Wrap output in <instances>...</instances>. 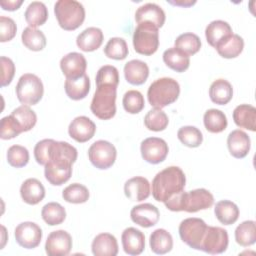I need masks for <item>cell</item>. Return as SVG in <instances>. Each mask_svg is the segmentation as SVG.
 Masks as SVG:
<instances>
[{
    "mask_svg": "<svg viewBox=\"0 0 256 256\" xmlns=\"http://www.w3.org/2000/svg\"><path fill=\"white\" fill-rule=\"evenodd\" d=\"M76 159L77 150L74 146L68 142L53 140L50 146L49 161L44 169L46 180L54 186L66 183L72 175V164Z\"/></svg>",
    "mask_w": 256,
    "mask_h": 256,
    "instance_id": "obj_1",
    "label": "cell"
},
{
    "mask_svg": "<svg viewBox=\"0 0 256 256\" xmlns=\"http://www.w3.org/2000/svg\"><path fill=\"white\" fill-rule=\"evenodd\" d=\"M186 177L181 168L167 167L156 174L152 181V196L158 202L165 203L170 197L184 190Z\"/></svg>",
    "mask_w": 256,
    "mask_h": 256,
    "instance_id": "obj_2",
    "label": "cell"
},
{
    "mask_svg": "<svg viewBox=\"0 0 256 256\" xmlns=\"http://www.w3.org/2000/svg\"><path fill=\"white\" fill-rule=\"evenodd\" d=\"M213 203L214 197L211 192L204 188H199L187 192L181 191L173 195L165 202V206L167 209L174 212L186 211L195 213L210 208Z\"/></svg>",
    "mask_w": 256,
    "mask_h": 256,
    "instance_id": "obj_3",
    "label": "cell"
},
{
    "mask_svg": "<svg viewBox=\"0 0 256 256\" xmlns=\"http://www.w3.org/2000/svg\"><path fill=\"white\" fill-rule=\"evenodd\" d=\"M179 94V83L173 78L163 77L151 83L147 91V98L151 106L162 109L174 103Z\"/></svg>",
    "mask_w": 256,
    "mask_h": 256,
    "instance_id": "obj_4",
    "label": "cell"
},
{
    "mask_svg": "<svg viewBox=\"0 0 256 256\" xmlns=\"http://www.w3.org/2000/svg\"><path fill=\"white\" fill-rule=\"evenodd\" d=\"M54 14L59 26L67 31L77 29L85 20V9L75 0L57 1L54 5Z\"/></svg>",
    "mask_w": 256,
    "mask_h": 256,
    "instance_id": "obj_5",
    "label": "cell"
},
{
    "mask_svg": "<svg viewBox=\"0 0 256 256\" xmlns=\"http://www.w3.org/2000/svg\"><path fill=\"white\" fill-rule=\"evenodd\" d=\"M91 112L101 120H109L116 113V87L97 86L90 104Z\"/></svg>",
    "mask_w": 256,
    "mask_h": 256,
    "instance_id": "obj_6",
    "label": "cell"
},
{
    "mask_svg": "<svg viewBox=\"0 0 256 256\" xmlns=\"http://www.w3.org/2000/svg\"><path fill=\"white\" fill-rule=\"evenodd\" d=\"M134 50L145 56L154 54L159 46L158 28L151 23H140L134 30L133 34Z\"/></svg>",
    "mask_w": 256,
    "mask_h": 256,
    "instance_id": "obj_7",
    "label": "cell"
},
{
    "mask_svg": "<svg viewBox=\"0 0 256 256\" xmlns=\"http://www.w3.org/2000/svg\"><path fill=\"white\" fill-rule=\"evenodd\" d=\"M44 87L41 79L32 73L23 74L16 85V96L23 105H35L43 96Z\"/></svg>",
    "mask_w": 256,
    "mask_h": 256,
    "instance_id": "obj_8",
    "label": "cell"
},
{
    "mask_svg": "<svg viewBox=\"0 0 256 256\" xmlns=\"http://www.w3.org/2000/svg\"><path fill=\"white\" fill-rule=\"evenodd\" d=\"M207 230V224L200 218L184 219L179 225V236L189 247L200 250L201 242Z\"/></svg>",
    "mask_w": 256,
    "mask_h": 256,
    "instance_id": "obj_9",
    "label": "cell"
},
{
    "mask_svg": "<svg viewBox=\"0 0 256 256\" xmlns=\"http://www.w3.org/2000/svg\"><path fill=\"white\" fill-rule=\"evenodd\" d=\"M117 156L116 148L113 144L106 140L95 141L88 150L90 162L98 169L104 170L110 168Z\"/></svg>",
    "mask_w": 256,
    "mask_h": 256,
    "instance_id": "obj_10",
    "label": "cell"
},
{
    "mask_svg": "<svg viewBox=\"0 0 256 256\" xmlns=\"http://www.w3.org/2000/svg\"><path fill=\"white\" fill-rule=\"evenodd\" d=\"M228 243V233L225 229L221 227L207 226L200 250L209 254H221L226 251Z\"/></svg>",
    "mask_w": 256,
    "mask_h": 256,
    "instance_id": "obj_11",
    "label": "cell"
},
{
    "mask_svg": "<svg viewBox=\"0 0 256 256\" xmlns=\"http://www.w3.org/2000/svg\"><path fill=\"white\" fill-rule=\"evenodd\" d=\"M140 151L142 158L146 162L158 164L166 159L169 148L165 140L158 137H149L141 142Z\"/></svg>",
    "mask_w": 256,
    "mask_h": 256,
    "instance_id": "obj_12",
    "label": "cell"
},
{
    "mask_svg": "<svg viewBox=\"0 0 256 256\" xmlns=\"http://www.w3.org/2000/svg\"><path fill=\"white\" fill-rule=\"evenodd\" d=\"M16 242L23 248H36L42 239V230L34 222L26 221L20 223L14 231Z\"/></svg>",
    "mask_w": 256,
    "mask_h": 256,
    "instance_id": "obj_13",
    "label": "cell"
},
{
    "mask_svg": "<svg viewBox=\"0 0 256 256\" xmlns=\"http://www.w3.org/2000/svg\"><path fill=\"white\" fill-rule=\"evenodd\" d=\"M72 248V237L65 230L51 232L45 243V251L49 256L68 255Z\"/></svg>",
    "mask_w": 256,
    "mask_h": 256,
    "instance_id": "obj_14",
    "label": "cell"
},
{
    "mask_svg": "<svg viewBox=\"0 0 256 256\" xmlns=\"http://www.w3.org/2000/svg\"><path fill=\"white\" fill-rule=\"evenodd\" d=\"M60 68L66 78L75 79L85 74L87 62L81 53L70 52L61 59Z\"/></svg>",
    "mask_w": 256,
    "mask_h": 256,
    "instance_id": "obj_15",
    "label": "cell"
},
{
    "mask_svg": "<svg viewBox=\"0 0 256 256\" xmlns=\"http://www.w3.org/2000/svg\"><path fill=\"white\" fill-rule=\"evenodd\" d=\"M131 220L137 225L148 228L157 224L160 218L159 210L150 203H143L134 206L130 211Z\"/></svg>",
    "mask_w": 256,
    "mask_h": 256,
    "instance_id": "obj_16",
    "label": "cell"
},
{
    "mask_svg": "<svg viewBox=\"0 0 256 256\" xmlns=\"http://www.w3.org/2000/svg\"><path fill=\"white\" fill-rule=\"evenodd\" d=\"M95 132V123L86 116H78L74 118L68 127L70 137L80 143H84L92 139Z\"/></svg>",
    "mask_w": 256,
    "mask_h": 256,
    "instance_id": "obj_17",
    "label": "cell"
},
{
    "mask_svg": "<svg viewBox=\"0 0 256 256\" xmlns=\"http://www.w3.org/2000/svg\"><path fill=\"white\" fill-rule=\"evenodd\" d=\"M165 19V12L155 3H146L140 6L135 12V20L137 24L147 22L155 25L158 29L164 25Z\"/></svg>",
    "mask_w": 256,
    "mask_h": 256,
    "instance_id": "obj_18",
    "label": "cell"
},
{
    "mask_svg": "<svg viewBox=\"0 0 256 256\" xmlns=\"http://www.w3.org/2000/svg\"><path fill=\"white\" fill-rule=\"evenodd\" d=\"M121 241L123 249L128 255H139L145 248L144 234L134 227H128L123 231Z\"/></svg>",
    "mask_w": 256,
    "mask_h": 256,
    "instance_id": "obj_19",
    "label": "cell"
},
{
    "mask_svg": "<svg viewBox=\"0 0 256 256\" xmlns=\"http://www.w3.org/2000/svg\"><path fill=\"white\" fill-rule=\"evenodd\" d=\"M250 138L247 133L240 129L233 130L227 137V146L230 154L238 159L247 156L250 150Z\"/></svg>",
    "mask_w": 256,
    "mask_h": 256,
    "instance_id": "obj_20",
    "label": "cell"
},
{
    "mask_svg": "<svg viewBox=\"0 0 256 256\" xmlns=\"http://www.w3.org/2000/svg\"><path fill=\"white\" fill-rule=\"evenodd\" d=\"M150 183L141 176L128 179L124 184V193L132 201H143L150 195Z\"/></svg>",
    "mask_w": 256,
    "mask_h": 256,
    "instance_id": "obj_21",
    "label": "cell"
},
{
    "mask_svg": "<svg viewBox=\"0 0 256 256\" xmlns=\"http://www.w3.org/2000/svg\"><path fill=\"white\" fill-rule=\"evenodd\" d=\"M22 200L29 205H36L45 197V188L36 178H28L20 187Z\"/></svg>",
    "mask_w": 256,
    "mask_h": 256,
    "instance_id": "obj_22",
    "label": "cell"
},
{
    "mask_svg": "<svg viewBox=\"0 0 256 256\" xmlns=\"http://www.w3.org/2000/svg\"><path fill=\"white\" fill-rule=\"evenodd\" d=\"M124 76L128 83L132 85H142L149 76V67L141 60H130L124 66Z\"/></svg>",
    "mask_w": 256,
    "mask_h": 256,
    "instance_id": "obj_23",
    "label": "cell"
},
{
    "mask_svg": "<svg viewBox=\"0 0 256 256\" xmlns=\"http://www.w3.org/2000/svg\"><path fill=\"white\" fill-rule=\"evenodd\" d=\"M103 32L97 27H88L76 38V44L84 52H92L98 49L103 42Z\"/></svg>",
    "mask_w": 256,
    "mask_h": 256,
    "instance_id": "obj_24",
    "label": "cell"
},
{
    "mask_svg": "<svg viewBox=\"0 0 256 256\" xmlns=\"http://www.w3.org/2000/svg\"><path fill=\"white\" fill-rule=\"evenodd\" d=\"M91 249L95 256H116L118 254V243L112 234L101 233L92 241Z\"/></svg>",
    "mask_w": 256,
    "mask_h": 256,
    "instance_id": "obj_25",
    "label": "cell"
},
{
    "mask_svg": "<svg viewBox=\"0 0 256 256\" xmlns=\"http://www.w3.org/2000/svg\"><path fill=\"white\" fill-rule=\"evenodd\" d=\"M232 34L233 31L231 26L223 20H214L210 22L205 29L206 40L209 45L214 48Z\"/></svg>",
    "mask_w": 256,
    "mask_h": 256,
    "instance_id": "obj_26",
    "label": "cell"
},
{
    "mask_svg": "<svg viewBox=\"0 0 256 256\" xmlns=\"http://www.w3.org/2000/svg\"><path fill=\"white\" fill-rule=\"evenodd\" d=\"M233 120L240 128L256 130V108L249 104L238 105L233 111Z\"/></svg>",
    "mask_w": 256,
    "mask_h": 256,
    "instance_id": "obj_27",
    "label": "cell"
},
{
    "mask_svg": "<svg viewBox=\"0 0 256 256\" xmlns=\"http://www.w3.org/2000/svg\"><path fill=\"white\" fill-rule=\"evenodd\" d=\"M64 88L70 99L76 101L84 99L90 90V79L86 74L75 79L66 78Z\"/></svg>",
    "mask_w": 256,
    "mask_h": 256,
    "instance_id": "obj_28",
    "label": "cell"
},
{
    "mask_svg": "<svg viewBox=\"0 0 256 256\" xmlns=\"http://www.w3.org/2000/svg\"><path fill=\"white\" fill-rule=\"evenodd\" d=\"M209 96L213 103L225 105L233 97L232 85L225 79H217L210 85Z\"/></svg>",
    "mask_w": 256,
    "mask_h": 256,
    "instance_id": "obj_29",
    "label": "cell"
},
{
    "mask_svg": "<svg viewBox=\"0 0 256 256\" xmlns=\"http://www.w3.org/2000/svg\"><path fill=\"white\" fill-rule=\"evenodd\" d=\"M244 48V40L238 34H232L231 36L224 39L220 42L215 49L217 50L218 54L227 59L235 58L241 54Z\"/></svg>",
    "mask_w": 256,
    "mask_h": 256,
    "instance_id": "obj_30",
    "label": "cell"
},
{
    "mask_svg": "<svg viewBox=\"0 0 256 256\" xmlns=\"http://www.w3.org/2000/svg\"><path fill=\"white\" fill-rule=\"evenodd\" d=\"M163 61L166 66L176 72H184L190 65L189 56L176 47H172L164 51Z\"/></svg>",
    "mask_w": 256,
    "mask_h": 256,
    "instance_id": "obj_31",
    "label": "cell"
},
{
    "mask_svg": "<svg viewBox=\"0 0 256 256\" xmlns=\"http://www.w3.org/2000/svg\"><path fill=\"white\" fill-rule=\"evenodd\" d=\"M150 248L155 254L163 255L170 252L173 248V238L165 229H156L152 232L149 239Z\"/></svg>",
    "mask_w": 256,
    "mask_h": 256,
    "instance_id": "obj_32",
    "label": "cell"
},
{
    "mask_svg": "<svg viewBox=\"0 0 256 256\" xmlns=\"http://www.w3.org/2000/svg\"><path fill=\"white\" fill-rule=\"evenodd\" d=\"M214 213L220 223L224 225H231L238 220L239 208L232 201L221 200L216 203Z\"/></svg>",
    "mask_w": 256,
    "mask_h": 256,
    "instance_id": "obj_33",
    "label": "cell"
},
{
    "mask_svg": "<svg viewBox=\"0 0 256 256\" xmlns=\"http://www.w3.org/2000/svg\"><path fill=\"white\" fill-rule=\"evenodd\" d=\"M25 20L29 27L36 28L43 25L48 19V10L43 2H31L25 11Z\"/></svg>",
    "mask_w": 256,
    "mask_h": 256,
    "instance_id": "obj_34",
    "label": "cell"
},
{
    "mask_svg": "<svg viewBox=\"0 0 256 256\" xmlns=\"http://www.w3.org/2000/svg\"><path fill=\"white\" fill-rule=\"evenodd\" d=\"M204 126L207 131L211 133H220L227 127L226 115L218 109H209L203 116Z\"/></svg>",
    "mask_w": 256,
    "mask_h": 256,
    "instance_id": "obj_35",
    "label": "cell"
},
{
    "mask_svg": "<svg viewBox=\"0 0 256 256\" xmlns=\"http://www.w3.org/2000/svg\"><path fill=\"white\" fill-rule=\"evenodd\" d=\"M21 39L24 46L32 51H41L46 46V37L44 33L29 26L23 30Z\"/></svg>",
    "mask_w": 256,
    "mask_h": 256,
    "instance_id": "obj_36",
    "label": "cell"
},
{
    "mask_svg": "<svg viewBox=\"0 0 256 256\" xmlns=\"http://www.w3.org/2000/svg\"><path fill=\"white\" fill-rule=\"evenodd\" d=\"M235 240L243 247L253 245L256 241L255 221L247 220L239 224L235 229Z\"/></svg>",
    "mask_w": 256,
    "mask_h": 256,
    "instance_id": "obj_37",
    "label": "cell"
},
{
    "mask_svg": "<svg viewBox=\"0 0 256 256\" xmlns=\"http://www.w3.org/2000/svg\"><path fill=\"white\" fill-rule=\"evenodd\" d=\"M43 220L50 226L61 224L66 218L65 208L57 202H49L41 210Z\"/></svg>",
    "mask_w": 256,
    "mask_h": 256,
    "instance_id": "obj_38",
    "label": "cell"
},
{
    "mask_svg": "<svg viewBox=\"0 0 256 256\" xmlns=\"http://www.w3.org/2000/svg\"><path fill=\"white\" fill-rule=\"evenodd\" d=\"M11 115L20 125L23 132L31 130L37 122L36 113L28 105H21L17 107L12 111Z\"/></svg>",
    "mask_w": 256,
    "mask_h": 256,
    "instance_id": "obj_39",
    "label": "cell"
},
{
    "mask_svg": "<svg viewBox=\"0 0 256 256\" xmlns=\"http://www.w3.org/2000/svg\"><path fill=\"white\" fill-rule=\"evenodd\" d=\"M175 47L183 51L188 56L196 54L201 48L200 38L191 32L179 35L175 40Z\"/></svg>",
    "mask_w": 256,
    "mask_h": 256,
    "instance_id": "obj_40",
    "label": "cell"
},
{
    "mask_svg": "<svg viewBox=\"0 0 256 256\" xmlns=\"http://www.w3.org/2000/svg\"><path fill=\"white\" fill-rule=\"evenodd\" d=\"M169 120L164 111L159 108L150 110L144 117V124L148 130L159 132L166 129Z\"/></svg>",
    "mask_w": 256,
    "mask_h": 256,
    "instance_id": "obj_41",
    "label": "cell"
},
{
    "mask_svg": "<svg viewBox=\"0 0 256 256\" xmlns=\"http://www.w3.org/2000/svg\"><path fill=\"white\" fill-rule=\"evenodd\" d=\"M179 141L190 148L199 147L203 141L202 132L195 126H183L177 132Z\"/></svg>",
    "mask_w": 256,
    "mask_h": 256,
    "instance_id": "obj_42",
    "label": "cell"
},
{
    "mask_svg": "<svg viewBox=\"0 0 256 256\" xmlns=\"http://www.w3.org/2000/svg\"><path fill=\"white\" fill-rule=\"evenodd\" d=\"M62 197L68 203L81 204L89 199V191L86 186L80 183H73L63 190Z\"/></svg>",
    "mask_w": 256,
    "mask_h": 256,
    "instance_id": "obj_43",
    "label": "cell"
},
{
    "mask_svg": "<svg viewBox=\"0 0 256 256\" xmlns=\"http://www.w3.org/2000/svg\"><path fill=\"white\" fill-rule=\"evenodd\" d=\"M105 55L114 60H123L127 57L129 50L126 41L120 37H113L109 39L105 48H104Z\"/></svg>",
    "mask_w": 256,
    "mask_h": 256,
    "instance_id": "obj_44",
    "label": "cell"
},
{
    "mask_svg": "<svg viewBox=\"0 0 256 256\" xmlns=\"http://www.w3.org/2000/svg\"><path fill=\"white\" fill-rule=\"evenodd\" d=\"M122 104L126 112L130 114H137L142 111L145 102L141 92L137 90H128L123 96Z\"/></svg>",
    "mask_w": 256,
    "mask_h": 256,
    "instance_id": "obj_45",
    "label": "cell"
},
{
    "mask_svg": "<svg viewBox=\"0 0 256 256\" xmlns=\"http://www.w3.org/2000/svg\"><path fill=\"white\" fill-rule=\"evenodd\" d=\"M7 161L12 167L22 168L29 161V152L24 146L12 145L7 151Z\"/></svg>",
    "mask_w": 256,
    "mask_h": 256,
    "instance_id": "obj_46",
    "label": "cell"
},
{
    "mask_svg": "<svg viewBox=\"0 0 256 256\" xmlns=\"http://www.w3.org/2000/svg\"><path fill=\"white\" fill-rule=\"evenodd\" d=\"M96 85H111L113 87L118 86L119 84V73L116 67L112 65L102 66L96 75Z\"/></svg>",
    "mask_w": 256,
    "mask_h": 256,
    "instance_id": "obj_47",
    "label": "cell"
},
{
    "mask_svg": "<svg viewBox=\"0 0 256 256\" xmlns=\"http://www.w3.org/2000/svg\"><path fill=\"white\" fill-rule=\"evenodd\" d=\"M1 133L0 137L3 140H9L17 137L20 133H22V129L17 121L14 119L12 115L5 116L1 119Z\"/></svg>",
    "mask_w": 256,
    "mask_h": 256,
    "instance_id": "obj_48",
    "label": "cell"
},
{
    "mask_svg": "<svg viewBox=\"0 0 256 256\" xmlns=\"http://www.w3.org/2000/svg\"><path fill=\"white\" fill-rule=\"evenodd\" d=\"M17 32L15 21L6 16H0V41L7 42L12 40Z\"/></svg>",
    "mask_w": 256,
    "mask_h": 256,
    "instance_id": "obj_49",
    "label": "cell"
},
{
    "mask_svg": "<svg viewBox=\"0 0 256 256\" xmlns=\"http://www.w3.org/2000/svg\"><path fill=\"white\" fill-rule=\"evenodd\" d=\"M52 142H53V139H43L35 145L34 157L38 164L45 166L48 163L50 146Z\"/></svg>",
    "mask_w": 256,
    "mask_h": 256,
    "instance_id": "obj_50",
    "label": "cell"
},
{
    "mask_svg": "<svg viewBox=\"0 0 256 256\" xmlns=\"http://www.w3.org/2000/svg\"><path fill=\"white\" fill-rule=\"evenodd\" d=\"M1 69H2V75H1V86L5 87L8 86L15 74V64L13 61L5 56H1Z\"/></svg>",
    "mask_w": 256,
    "mask_h": 256,
    "instance_id": "obj_51",
    "label": "cell"
},
{
    "mask_svg": "<svg viewBox=\"0 0 256 256\" xmlns=\"http://www.w3.org/2000/svg\"><path fill=\"white\" fill-rule=\"evenodd\" d=\"M23 1L22 0H16V1H1L0 5L3 10H8V11H15L19 9V7L22 5Z\"/></svg>",
    "mask_w": 256,
    "mask_h": 256,
    "instance_id": "obj_52",
    "label": "cell"
},
{
    "mask_svg": "<svg viewBox=\"0 0 256 256\" xmlns=\"http://www.w3.org/2000/svg\"><path fill=\"white\" fill-rule=\"evenodd\" d=\"M168 3L175 5V6H181V7H190L196 3V1H191V0H176V1H171L169 0Z\"/></svg>",
    "mask_w": 256,
    "mask_h": 256,
    "instance_id": "obj_53",
    "label": "cell"
}]
</instances>
